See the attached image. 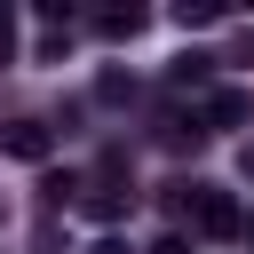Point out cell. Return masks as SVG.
Wrapping results in <instances>:
<instances>
[{
    "label": "cell",
    "mask_w": 254,
    "mask_h": 254,
    "mask_svg": "<svg viewBox=\"0 0 254 254\" xmlns=\"http://www.w3.org/2000/svg\"><path fill=\"white\" fill-rule=\"evenodd\" d=\"M79 214H87V222H103V230H111V222H127V214H135V183H119V175L79 183Z\"/></svg>",
    "instance_id": "6da1fadb"
},
{
    "label": "cell",
    "mask_w": 254,
    "mask_h": 254,
    "mask_svg": "<svg viewBox=\"0 0 254 254\" xmlns=\"http://www.w3.org/2000/svg\"><path fill=\"white\" fill-rule=\"evenodd\" d=\"M190 222H198L206 238H238V230H246L238 198H230V190H214V183H198V198H190Z\"/></svg>",
    "instance_id": "7a4b0ae2"
},
{
    "label": "cell",
    "mask_w": 254,
    "mask_h": 254,
    "mask_svg": "<svg viewBox=\"0 0 254 254\" xmlns=\"http://www.w3.org/2000/svg\"><path fill=\"white\" fill-rule=\"evenodd\" d=\"M246 111H254V103H246L238 87H206L190 119H198V135H222V127H246Z\"/></svg>",
    "instance_id": "3957f363"
},
{
    "label": "cell",
    "mask_w": 254,
    "mask_h": 254,
    "mask_svg": "<svg viewBox=\"0 0 254 254\" xmlns=\"http://www.w3.org/2000/svg\"><path fill=\"white\" fill-rule=\"evenodd\" d=\"M0 151H8V159H32V167H40V159L56 151V135H48L40 119H8V127H0Z\"/></svg>",
    "instance_id": "277c9868"
},
{
    "label": "cell",
    "mask_w": 254,
    "mask_h": 254,
    "mask_svg": "<svg viewBox=\"0 0 254 254\" xmlns=\"http://www.w3.org/2000/svg\"><path fill=\"white\" fill-rule=\"evenodd\" d=\"M143 24H151L143 8H103V16H95V32H103V40H135Z\"/></svg>",
    "instance_id": "5b68a950"
},
{
    "label": "cell",
    "mask_w": 254,
    "mask_h": 254,
    "mask_svg": "<svg viewBox=\"0 0 254 254\" xmlns=\"http://www.w3.org/2000/svg\"><path fill=\"white\" fill-rule=\"evenodd\" d=\"M214 64H222V56H175V64H167V79H175V87H206V71H214Z\"/></svg>",
    "instance_id": "8992f818"
},
{
    "label": "cell",
    "mask_w": 254,
    "mask_h": 254,
    "mask_svg": "<svg viewBox=\"0 0 254 254\" xmlns=\"http://www.w3.org/2000/svg\"><path fill=\"white\" fill-rule=\"evenodd\" d=\"M40 206H79V175H40Z\"/></svg>",
    "instance_id": "52a82bcc"
},
{
    "label": "cell",
    "mask_w": 254,
    "mask_h": 254,
    "mask_svg": "<svg viewBox=\"0 0 254 254\" xmlns=\"http://www.w3.org/2000/svg\"><path fill=\"white\" fill-rule=\"evenodd\" d=\"M175 24H183V32H206V24H222V8H214V0H183Z\"/></svg>",
    "instance_id": "ba28073f"
},
{
    "label": "cell",
    "mask_w": 254,
    "mask_h": 254,
    "mask_svg": "<svg viewBox=\"0 0 254 254\" xmlns=\"http://www.w3.org/2000/svg\"><path fill=\"white\" fill-rule=\"evenodd\" d=\"M95 95H103V103H127V95H135V79H127V71H103V79H95Z\"/></svg>",
    "instance_id": "9c48e42d"
},
{
    "label": "cell",
    "mask_w": 254,
    "mask_h": 254,
    "mask_svg": "<svg viewBox=\"0 0 254 254\" xmlns=\"http://www.w3.org/2000/svg\"><path fill=\"white\" fill-rule=\"evenodd\" d=\"M0 64H16V8H0Z\"/></svg>",
    "instance_id": "30bf717a"
},
{
    "label": "cell",
    "mask_w": 254,
    "mask_h": 254,
    "mask_svg": "<svg viewBox=\"0 0 254 254\" xmlns=\"http://www.w3.org/2000/svg\"><path fill=\"white\" fill-rule=\"evenodd\" d=\"M238 175H246V183H254V135H246V143H238Z\"/></svg>",
    "instance_id": "8fae6325"
},
{
    "label": "cell",
    "mask_w": 254,
    "mask_h": 254,
    "mask_svg": "<svg viewBox=\"0 0 254 254\" xmlns=\"http://www.w3.org/2000/svg\"><path fill=\"white\" fill-rule=\"evenodd\" d=\"M87 254H135V246H127V238H95Z\"/></svg>",
    "instance_id": "7c38bea8"
},
{
    "label": "cell",
    "mask_w": 254,
    "mask_h": 254,
    "mask_svg": "<svg viewBox=\"0 0 254 254\" xmlns=\"http://www.w3.org/2000/svg\"><path fill=\"white\" fill-rule=\"evenodd\" d=\"M151 254H190V246H183V238H175V230H167V238H159V246H151Z\"/></svg>",
    "instance_id": "4fadbf2b"
}]
</instances>
